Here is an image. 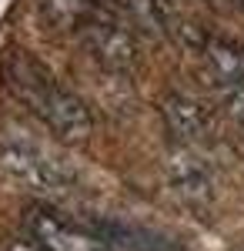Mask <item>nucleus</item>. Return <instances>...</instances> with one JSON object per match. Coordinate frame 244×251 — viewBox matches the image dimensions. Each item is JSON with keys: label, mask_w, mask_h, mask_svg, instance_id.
<instances>
[{"label": "nucleus", "mask_w": 244, "mask_h": 251, "mask_svg": "<svg viewBox=\"0 0 244 251\" xmlns=\"http://www.w3.org/2000/svg\"><path fill=\"white\" fill-rule=\"evenodd\" d=\"M0 71H3L10 94L17 97L57 141L84 144L91 137L94 117L87 111V104L77 94H71L37 57H30L27 50H7Z\"/></svg>", "instance_id": "obj_1"}, {"label": "nucleus", "mask_w": 244, "mask_h": 251, "mask_svg": "<svg viewBox=\"0 0 244 251\" xmlns=\"http://www.w3.org/2000/svg\"><path fill=\"white\" fill-rule=\"evenodd\" d=\"M0 168L34 191H64L71 184L67 164L27 137H0Z\"/></svg>", "instance_id": "obj_2"}, {"label": "nucleus", "mask_w": 244, "mask_h": 251, "mask_svg": "<svg viewBox=\"0 0 244 251\" xmlns=\"http://www.w3.org/2000/svg\"><path fill=\"white\" fill-rule=\"evenodd\" d=\"M201 57L224 111L244 124V47L224 37H207L201 44Z\"/></svg>", "instance_id": "obj_3"}, {"label": "nucleus", "mask_w": 244, "mask_h": 251, "mask_svg": "<svg viewBox=\"0 0 244 251\" xmlns=\"http://www.w3.org/2000/svg\"><path fill=\"white\" fill-rule=\"evenodd\" d=\"M84 44L94 50V57L111 67V71H121L127 74L137 67V40H134L131 24L121 17L117 10H111L107 3L97 10V17L80 30Z\"/></svg>", "instance_id": "obj_4"}, {"label": "nucleus", "mask_w": 244, "mask_h": 251, "mask_svg": "<svg viewBox=\"0 0 244 251\" xmlns=\"http://www.w3.org/2000/svg\"><path fill=\"white\" fill-rule=\"evenodd\" d=\"M27 234L40 251H107V245L94 231L57 214L54 208H30L27 211Z\"/></svg>", "instance_id": "obj_5"}, {"label": "nucleus", "mask_w": 244, "mask_h": 251, "mask_svg": "<svg viewBox=\"0 0 244 251\" xmlns=\"http://www.w3.org/2000/svg\"><path fill=\"white\" fill-rule=\"evenodd\" d=\"M171 184L174 191L184 198V204H207L211 194H214V181H211V171L204 168V161L194 154L191 144H181L171 151Z\"/></svg>", "instance_id": "obj_6"}, {"label": "nucleus", "mask_w": 244, "mask_h": 251, "mask_svg": "<svg viewBox=\"0 0 244 251\" xmlns=\"http://www.w3.org/2000/svg\"><path fill=\"white\" fill-rule=\"evenodd\" d=\"M100 7L104 0H40V20L54 34H80Z\"/></svg>", "instance_id": "obj_7"}, {"label": "nucleus", "mask_w": 244, "mask_h": 251, "mask_svg": "<svg viewBox=\"0 0 244 251\" xmlns=\"http://www.w3.org/2000/svg\"><path fill=\"white\" fill-rule=\"evenodd\" d=\"M164 114H168L171 131L181 137V144H191L194 137L204 131V111L184 94H171L164 104Z\"/></svg>", "instance_id": "obj_8"}, {"label": "nucleus", "mask_w": 244, "mask_h": 251, "mask_svg": "<svg viewBox=\"0 0 244 251\" xmlns=\"http://www.w3.org/2000/svg\"><path fill=\"white\" fill-rule=\"evenodd\" d=\"M3 251H40V248L34 245V241H10Z\"/></svg>", "instance_id": "obj_9"}]
</instances>
